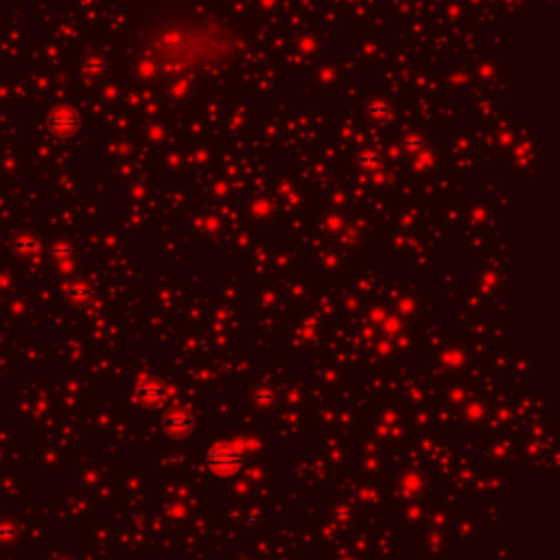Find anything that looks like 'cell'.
<instances>
[{"instance_id":"1","label":"cell","mask_w":560,"mask_h":560,"mask_svg":"<svg viewBox=\"0 0 560 560\" xmlns=\"http://www.w3.org/2000/svg\"><path fill=\"white\" fill-rule=\"evenodd\" d=\"M16 536V525L9 523V521H3L0 523V541H11Z\"/></svg>"}]
</instances>
